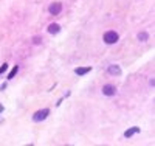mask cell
I'll use <instances>...</instances> for the list:
<instances>
[{
	"label": "cell",
	"mask_w": 155,
	"mask_h": 146,
	"mask_svg": "<svg viewBox=\"0 0 155 146\" xmlns=\"http://www.w3.org/2000/svg\"><path fill=\"white\" fill-rule=\"evenodd\" d=\"M118 39H120V36H118V33H116V31H107V33L104 34V42H106L107 45L116 44V42H118Z\"/></svg>",
	"instance_id": "1"
},
{
	"label": "cell",
	"mask_w": 155,
	"mask_h": 146,
	"mask_svg": "<svg viewBox=\"0 0 155 146\" xmlns=\"http://www.w3.org/2000/svg\"><path fill=\"white\" fill-rule=\"evenodd\" d=\"M48 115H50V109H41V110H37V112L33 115V121H36V123L44 121Z\"/></svg>",
	"instance_id": "2"
},
{
	"label": "cell",
	"mask_w": 155,
	"mask_h": 146,
	"mask_svg": "<svg viewBox=\"0 0 155 146\" xmlns=\"http://www.w3.org/2000/svg\"><path fill=\"white\" fill-rule=\"evenodd\" d=\"M48 11H50V14H51V16H58V14H61V11H62V3H61V2L51 3L50 8H48Z\"/></svg>",
	"instance_id": "3"
},
{
	"label": "cell",
	"mask_w": 155,
	"mask_h": 146,
	"mask_svg": "<svg viewBox=\"0 0 155 146\" xmlns=\"http://www.w3.org/2000/svg\"><path fill=\"white\" fill-rule=\"evenodd\" d=\"M102 93H104L106 97H113L116 93V87L112 86V84H106L104 87H102Z\"/></svg>",
	"instance_id": "4"
},
{
	"label": "cell",
	"mask_w": 155,
	"mask_h": 146,
	"mask_svg": "<svg viewBox=\"0 0 155 146\" xmlns=\"http://www.w3.org/2000/svg\"><path fill=\"white\" fill-rule=\"evenodd\" d=\"M107 72H109V75H112V76H120V75H121V69H120V65H116V64L109 65Z\"/></svg>",
	"instance_id": "5"
},
{
	"label": "cell",
	"mask_w": 155,
	"mask_h": 146,
	"mask_svg": "<svg viewBox=\"0 0 155 146\" xmlns=\"http://www.w3.org/2000/svg\"><path fill=\"white\" fill-rule=\"evenodd\" d=\"M88 72H92V67H78V69H74V73L78 75V76H84V75H87Z\"/></svg>",
	"instance_id": "6"
},
{
	"label": "cell",
	"mask_w": 155,
	"mask_h": 146,
	"mask_svg": "<svg viewBox=\"0 0 155 146\" xmlns=\"http://www.w3.org/2000/svg\"><path fill=\"white\" fill-rule=\"evenodd\" d=\"M61 31V25H58V23H50L48 25V33L50 34H58Z\"/></svg>",
	"instance_id": "7"
},
{
	"label": "cell",
	"mask_w": 155,
	"mask_h": 146,
	"mask_svg": "<svg viewBox=\"0 0 155 146\" xmlns=\"http://www.w3.org/2000/svg\"><path fill=\"white\" fill-rule=\"evenodd\" d=\"M140 132V127H137V126H134V127H130V129H127L126 132H124V137L126 138H130L132 135H135V134H138Z\"/></svg>",
	"instance_id": "8"
},
{
	"label": "cell",
	"mask_w": 155,
	"mask_h": 146,
	"mask_svg": "<svg viewBox=\"0 0 155 146\" xmlns=\"http://www.w3.org/2000/svg\"><path fill=\"white\" fill-rule=\"evenodd\" d=\"M138 41H141V42H146L147 39H149V34L146 33V31H141V33H138Z\"/></svg>",
	"instance_id": "9"
},
{
	"label": "cell",
	"mask_w": 155,
	"mask_h": 146,
	"mask_svg": "<svg viewBox=\"0 0 155 146\" xmlns=\"http://www.w3.org/2000/svg\"><path fill=\"white\" fill-rule=\"evenodd\" d=\"M17 72H19V65H14V67H12V70L9 72V75H8V79H12V78L17 75Z\"/></svg>",
	"instance_id": "10"
},
{
	"label": "cell",
	"mask_w": 155,
	"mask_h": 146,
	"mask_svg": "<svg viewBox=\"0 0 155 146\" xmlns=\"http://www.w3.org/2000/svg\"><path fill=\"white\" fill-rule=\"evenodd\" d=\"M33 44H34V45L42 44V36H34V37H33Z\"/></svg>",
	"instance_id": "11"
},
{
	"label": "cell",
	"mask_w": 155,
	"mask_h": 146,
	"mask_svg": "<svg viewBox=\"0 0 155 146\" xmlns=\"http://www.w3.org/2000/svg\"><path fill=\"white\" fill-rule=\"evenodd\" d=\"M6 70H8V64H3L2 67H0V75H3Z\"/></svg>",
	"instance_id": "12"
},
{
	"label": "cell",
	"mask_w": 155,
	"mask_h": 146,
	"mask_svg": "<svg viewBox=\"0 0 155 146\" xmlns=\"http://www.w3.org/2000/svg\"><path fill=\"white\" fill-rule=\"evenodd\" d=\"M2 112H3V106H2V104H0V114H2Z\"/></svg>",
	"instance_id": "13"
}]
</instances>
